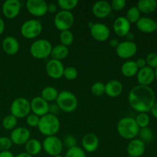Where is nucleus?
Instances as JSON below:
<instances>
[{
	"label": "nucleus",
	"mask_w": 157,
	"mask_h": 157,
	"mask_svg": "<svg viewBox=\"0 0 157 157\" xmlns=\"http://www.w3.org/2000/svg\"><path fill=\"white\" fill-rule=\"evenodd\" d=\"M130 107L138 113H148L156 102L155 92L150 86H135L128 94Z\"/></svg>",
	"instance_id": "obj_1"
},
{
	"label": "nucleus",
	"mask_w": 157,
	"mask_h": 157,
	"mask_svg": "<svg viewBox=\"0 0 157 157\" xmlns=\"http://www.w3.org/2000/svg\"><path fill=\"white\" fill-rule=\"evenodd\" d=\"M117 129L121 137L130 140L135 139L138 136L140 131V127L134 118L129 117L121 118L118 121Z\"/></svg>",
	"instance_id": "obj_2"
},
{
	"label": "nucleus",
	"mask_w": 157,
	"mask_h": 157,
	"mask_svg": "<svg viewBox=\"0 0 157 157\" xmlns=\"http://www.w3.org/2000/svg\"><path fill=\"white\" fill-rule=\"evenodd\" d=\"M61 127L60 121L55 115L48 113L40 117L38 129L40 133L45 136H55Z\"/></svg>",
	"instance_id": "obj_3"
},
{
	"label": "nucleus",
	"mask_w": 157,
	"mask_h": 157,
	"mask_svg": "<svg viewBox=\"0 0 157 157\" xmlns=\"http://www.w3.org/2000/svg\"><path fill=\"white\" fill-rule=\"evenodd\" d=\"M56 104L58 108L65 113H72L78 106L77 97L69 90H61L56 99Z\"/></svg>",
	"instance_id": "obj_4"
},
{
	"label": "nucleus",
	"mask_w": 157,
	"mask_h": 157,
	"mask_svg": "<svg viewBox=\"0 0 157 157\" xmlns=\"http://www.w3.org/2000/svg\"><path fill=\"white\" fill-rule=\"evenodd\" d=\"M52 43L47 39L35 40L30 46V53L36 59H44L50 56L52 50Z\"/></svg>",
	"instance_id": "obj_5"
},
{
	"label": "nucleus",
	"mask_w": 157,
	"mask_h": 157,
	"mask_svg": "<svg viewBox=\"0 0 157 157\" xmlns=\"http://www.w3.org/2000/svg\"><path fill=\"white\" fill-rule=\"evenodd\" d=\"M42 25L38 19H29L22 23L20 28L21 35L26 39H35L42 32Z\"/></svg>",
	"instance_id": "obj_6"
},
{
	"label": "nucleus",
	"mask_w": 157,
	"mask_h": 157,
	"mask_svg": "<svg viewBox=\"0 0 157 157\" xmlns=\"http://www.w3.org/2000/svg\"><path fill=\"white\" fill-rule=\"evenodd\" d=\"M10 111L17 119L26 118L31 112L30 101L25 98H15L11 104Z\"/></svg>",
	"instance_id": "obj_7"
},
{
	"label": "nucleus",
	"mask_w": 157,
	"mask_h": 157,
	"mask_svg": "<svg viewBox=\"0 0 157 157\" xmlns=\"http://www.w3.org/2000/svg\"><path fill=\"white\" fill-rule=\"evenodd\" d=\"M75 22V16L71 12L61 10L57 12L54 18V25L59 31L70 30Z\"/></svg>",
	"instance_id": "obj_8"
},
{
	"label": "nucleus",
	"mask_w": 157,
	"mask_h": 157,
	"mask_svg": "<svg viewBox=\"0 0 157 157\" xmlns=\"http://www.w3.org/2000/svg\"><path fill=\"white\" fill-rule=\"evenodd\" d=\"M41 144L44 152L52 156L61 155L64 148L63 142L56 136H46Z\"/></svg>",
	"instance_id": "obj_9"
},
{
	"label": "nucleus",
	"mask_w": 157,
	"mask_h": 157,
	"mask_svg": "<svg viewBox=\"0 0 157 157\" xmlns=\"http://www.w3.org/2000/svg\"><path fill=\"white\" fill-rule=\"evenodd\" d=\"M27 11L35 17H42L48 13V3L44 0H27Z\"/></svg>",
	"instance_id": "obj_10"
},
{
	"label": "nucleus",
	"mask_w": 157,
	"mask_h": 157,
	"mask_svg": "<svg viewBox=\"0 0 157 157\" xmlns=\"http://www.w3.org/2000/svg\"><path fill=\"white\" fill-rule=\"evenodd\" d=\"M90 35L96 41L102 42L109 39L110 31L108 26L102 22L93 23L90 27Z\"/></svg>",
	"instance_id": "obj_11"
},
{
	"label": "nucleus",
	"mask_w": 157,
	"mask_h": 157,
	"mask_svg": "<svg viewBox=\"0 0 157 157\" xmlns=\"http://www.w3.org/2000/svg\"><path fill=\"white\" fill-rule=\"evenodd\" d=\"M137 52V45L133 41H124L119 43L116 48V53L119 58L128 59L132 58Z\"/></svg>",
	"instance_id": "obj_12"
},
{
	"label": "nucleus",
	"mask_w": 157,
	"mask_h": 157,
	"mask_svg": "<svg viewBox=\"0 0 157 157\" xmlns=\"http://www.w3.org/2000/svg\"><path fill=\"white\" fill-rule=\"evenodd\" d=\"M21 5L18 0H6L3 2L2 11L6 18L13 19L19 15Z\"/></svg>",
	"instance_id": "obj_13"
},
{
	"label": "nucleus",
	"mask_w": 157,
	"mask_h": 157,
	"mask_svg": "<svg viewBox=\"0 0 157 157\" xmlns=\"http://www.w3.org/2000/svg\"><path fill=\"white\" fill-rule=\"evenodd\" d=\"M31 139V133L26 127H15L12 130L10 135V140L12 144L18 146L25 145Z\"/></svg>",
	"instance_id": "obj_14"
},
{
	"label": "nucleus",
	"mask_w": 157,
	"mask_h": 157,
	"mask_svg": "<svg viewBox=\"0 0 157 157\" xmlns=\"http://www.w3.org/2000/svg\"><path fill=\"white\" fill-rule=\"evenodd\" d=\"M31 111L39 117L49 113V104L41 96L35 97L30 101Z\"/></svg>",
	"instance_id": "obj_15"
},
{
	"label": "nucleus",
	"mask_w": 157,
	"mask_h": 157,
	"mask_svg": "<svg viewBox=\"0 0 157 157\" xmlns=\"http://www.w3.org/2000/svg\"><path fill=\"white\" fill-rule=\"evenodd\" d=\"M65 67L61 61L50 59L46 64L45 70L47 75L53 79H59L62 78Z\"/></svg>",
	"instance_id": "obj_16"
},
{
	"label": "nucleus",
	"mask_w": 157,
	"mask_h": 157,
	"mask_svg": "<svg viewBox=\"0 0 157 157\" xmlns=\"http://www.w3.org/2000/svg\"><path fill=\"white\" fill-rule=\"evenodd\" d=\"M130 28L131 24L125 16L117 17L113 21V32L118 37H126V35L130 32Z\"/></svg>",
	"instance_id": "obj_17"
},
{
	"label": "nucleus",
	"mask_w": 157,
	"mask_h": 157,
	"mask_svg": "<svg viewBox=\"0 0 157 157\" xmlns=\"http://www.w3.org/2000/svg\"><path fill=\"white\" fill-rule=\"evenodd\" d=\"M112 12L110 3L107 1H98L92 6V13L96 18H107Z\"/></svg>",
	"instance_id": "obj_18"
},
{
	"label": "nucleus",
	"mask_w": 157,
	"mask_h": 157,
	"mask_svg": "<svg viewBox=\"0 0 157 157\" xmlns=\"http://www.w3.org/2000/svg\"><path fill=\"white\" fill-rule=\"evenodd\" d=\"M136 80L140 85H150L155 80L154 69L151 68L148 66L139 69L137 75H136Z\"/></svg>",
	"instance_id": "obj_19"
},
{
	"label": "nucleus",
	"mask_w": 157,
	"mask_h": 157,
	"mask_svg": "<svg viewBox=\"0 0 157 157\" xmlns=\"http://www.w3.org/2000/svg\"><path fill=\"white\" fill-rule=\"evenodd\" d=\"M146 150V144L140 139H133L127 144V151L128 156L132 157H140Z\"/></svg>",
	"instance_id": "obj_20"
},
{
	"label": "nucleus",
	"mask_w": 157,
	"mask_h": 157,
	"mask_svg": "<svg viewBox=\"0 0 157 157\" xmlns=\"http://www.w3.org/2000/svg\"><path fill=\"white\" fill-rule=\"evenodd\" d=\"M82 149L87 153H94L99 147V139L94 133H89L84 135L81 140Z\"/></svg>",
	"instance_id": "obj_21"
},
{
	"label": "nucleus",
	"mask_w": 157,
	"mask_h": 157,
	"mask_svg": "<svg viewBox=\"0 0 157 157\" xmlns=\"http://www.w3.org/2000/svg\"><path fill=\"white\" fill-rule=\"evenodd\" d=\"M2 48L5 53L8 55H15L19 51V42L15 37L7 36L2 42Z\"/></svg>",
	"instance_id": "obj_22"
},
{
	"label": "nucleus",
	"mask_w": 157,
	"mask_h": 157,
	"mask_svg": "<svg viewBox=\"0 0 157 157\" xmlns=\"http://www.w3.org/2000/svg\"><path fill=\"white\" fill-rule=\"evenodd\" d=\"M136 25L138 30L144 33L150 34L156 31V21L149 17H141Z\"/></svg>",
	"instance_id": "obj_23"
},
{
	"label": "nucleus",
	"mask_w": 157,
	"mask_h": 157,
	"mask_svg": "<svg viewBox=\"0 0 157 157\" xmlns=\"http://www.w3.org/2000/svg\"><path fill=\"white\" fill-rule=\"evenodd\" d=\"M123 84L118 80H111L105 84V94L110 98H117L122 94Z\"/></svg>",
	"instance_id": "obj_24"
},
{
	"label": "nucleus",
	"mask_w": 157,
	"mask_h": 157,
	"mask_svg": "<svg viewBox=\"0 0 157 157\" xmlns=\"http://www.w3.org/2000/svg\"><path fill=\"white\" fill-rule=\"evenodd\" d=\"M121 71L124 76L127 78H132V77L136 76L139 68L134 61H127L122 64Z\"/></svg>",
	"instance_id": "obj_25"
},
{
	"label": "nucleus",
	"mask_w": 157,
	"mask_h": 157,
	"mask_svg": "<svg viewBox=\"0 0 157 157\" xmlns=\"http://www.w3.org/2000/svg\"><path fill=\"white\" fill-rule=\"evenodd\" d=\"M25 152L31 156H37L42 150V144L38 140L30 139L25 144Z\"/></svg>",
	"instance_id": "obj_26"
},
{
	"label": "nucleus",
	"mask_w": 157,
	"mask_h": 157,
	"mask_svg": "<svg viewBox=\"0 0 157 157\" xmlns=\"http://www.w3.org/2000/svg\"><path fill=\"white\" fill-rule=\"evenodd\" d=\"M136 7L140 12L144 14H150L157 9V1L156 0H140Z\"/></svg>",
	"instance_id": "obj_27"
},
{
	"label": "nucleus",
	"mask_w": 157,
	"mask_h": 157,
	"mask_svg": "<svg viewBox=\"0 0 157 157\" xmlns=\"http://www.w3.org/2000/svg\"><path fill=\"white\" fill-rule=\"evenodd\" d=\"M69 55V49L67 46H64L63 44H60L58 45H55L52 48V52H51L50 56L52 57V59L61 61L67 57Z\"/></svg>",
	"instance_id": "obj_28"
},
{
	"label": "nucleus",
	"mask_w": 157,
	"mask_h": 157,
	"mask_svg": "<svg viewBox=\"0 0 157 157\" xmlns=\"http://www.w3.org/2000/svg\"><path fill=\"white\" fill-rule=\"evenodd\" d=\"M58 94L59 92L55 87H52V86H47L41 90V97L48 103L52 102L54 101H56Z\"/></svg>",
	"instance_id": "obj_29"
},
{
	"label": "nucleus",
	"mask_w": 157,
	"mask_h": 157,
	"mask_svg": "<svg viewBox=\"0 0 157 157\" xmlns=\"http://www.w3.org/2000/svg\"><path fill=\"white\" fill-rule=\"evenodd\" d=\"M140 14L141 12H140V10L136 6H132L127 10L125 17L130 24L131 23H136L138 20L141 18Z\"/></svg>",
	"instance_id": "obj_30"
},
{
	"label": "nucleus",
	"mask_w": 157,
	"mask_h": 157,
	"mask_svg": "<svg viewBox=\"0 0 157 157\" xmlns=\"http://www.w3.org/2000/svg\"><path fill=\"white\" fill-rule=\"evenodd\" d=\"M59 39L61 44L68 47L74 42L75 37H74V34L72 33V32H71L70 30H66L60 32Z\"/></svg>",
	"instance_id": "obj_31"
},
{
	"label": "nucleus",
	"mask_w": 157,
	"mask_h": 157,
	"mask_svg": "<svg viewBox=\"0 0 157 157\" xmlns=\"http://www.w3.org/2000/svg\"><path fill=\"white\" fill-rule=\"evenodd\" d=\"M138 136H140V140H141L143 142L149 143L153 140V138H154V133H153V130L147 127L140 129Z\"/></svg>",
	"instance_id": "obj_32"
},
{
	"label": "nucleus",
	"mask_w": 157,
	"mask_h": 157,
	"mask_svg": "<svg viewBox=\"0 0 157 157\" xmlns=\"http://www.w3.org/2000/svg\"><path fill=\"white\" fill-rule=\"evenodd\" d=\"M17 123H18V119L10 113L5 117L3 119L2 127L7 130H12L16 127Z\"/></svg>",
	"instance_id": "obj_33"
},
{
	"label": "nucleus",
	"mask_w": 157,
	"mask_h": 157,
	"mask_svg": "<svg viewBox=\"0 0 157 157\" xmlns=\"http://www.w3.org/2000/svg\"><path fill=\"white\" fill-rule=\"evenodd\" d=\"M78 0H58V6L61 9V10L69 11L75 9L78 6Z\"/></svg>",
	"instance_id": "obj_34"
},
{
	"label": "nucleus",
	"mask_w": 157,
	"mask_h": 157,
	"mask_svg": "<svg viewBox=\"0 0 157 157\" xmlns=\"http://www.w3.org/2000/svg\"><path fill=\"white\" fill-rule=\"evenodd\" d=\"M134 119L140 129L148 127L150 121V117L147 113H139Z\"/></svg>",
	"instance_id": "obj_35"
},
{
	"label": "nucleus",
	"mask_w": 157,
	"mask_h": 157,
	"mask_svg": "<svg viewBox=\"0 0 157 157\" xmlns=\"http://www.w3.org/2000/svg\"><path fill=\"white\" fill-rule=\"evenodd\" d=\"M64 157H86V153L81 147L75 146L71 148L67 149Z\"/></svg>",
	"instance_id": "obj_36"
},
{
	"label": "nucleus",
	"mask_w": 157,
	"mask_h": 157,
	"mask_svg": "<svg viewBox=\"0 0 157 157\" xmlns=\"http://www.w3.org/2000/svg\"><path fill=\"white\" fill-rule=\"evenodd\" d=\"M90 90H91L92 94L94 95H95V96H101L104 94H105V84H104L103 82H101V81L95 82L91 86Z\"/></svg>",
	"instance_id": "obj_37"
},
{
	"label": "nucleus",
	"mask_w": 157,
	"mask_h": 157,
	"mask_svg": "<svg viewBox=\"0 0 157 157\" xmlns=\"http://www.w3.org/2000/svg\"><path fill=\"white\" fill-rule=\"evenodd\" d=\"M78 76V71L74 67H67L64 68L63 77L68 81H73L75 80Z\"/></svg>",
	"instance_id": "obj_38"
},
{
	"label": "nucleus",
	"mask_w": 157,
	"mask_h": 157,
	"mask_svg": "<svg viewBox=\"0 0 157 157\" xmlns=\"http://www.w3.org/2000/svg\"><path fill=\"white\" fill-rule=\"evenodd\" d=\"M147 66L155 69L157 67V53L156 52H151L147 55V58H145Z\"/></svg>",
	"instance_id": "obj_39"
},
{
	"label": "nucleus",
	"mask_w": 157,
	"mask_h": 157,
	"mask_svg": "<svg viewBox=\"0 0 157 157\" xmlns=\"http://www.w3.org/2000/svg\"><path fill=\"white\" fill-rule=\"evenodd\" d=\"M12 142L10 138L6 136L0 137V151H9L12 146Z\"/></svg>",
	"instance_id": "obj_40"
},
{
	"label": "nucleus",
	"mask_w": 157,
	"mask_h": 157,
	"mask_svg": "<svg viewBox=\"0 0 157 157\" xmlns=\"http://www.w3.org/2000/svg\"><path fill=\"white\" fill-rule=\"evenodd\" d=\"M26 124L31 127H38V123H39L40 117L34 113H29L26 117Z\"/></svg>",
	"instance_id": "obj_41"
},
{
	"label": "nucleus",
	"mask_w": 157,
	"mask_h": 157,
	"mask_svg": "<svg viewBox=\"0 0 157 157\" xmlns=\"http://www.w3.org/2000/svg\"><path fill=\"white\" fill-rule=\"evenodd\" d=\"M127 5V2L125 0H113L110 2L112 10L115 11H121L125 8Z\"/></svg>",
	"instance_id": "obj_42"
},
{
	"label": "nucleus",
	"mask_w": 157,
	"mask_h": 157,
	"mask_svg": "<svg viewBox=\"0 0 157 157\" xmlns=\"http://www.w3.org/2000/svg\"><path fill=\"white\" fill-rule=\"evenodd\" d=\"M77 144V140L75 139V136H67L65 138H64V145H65L67 148H71V147H75Z\"/></svg>",
	"instance_id": "obj_43"
},
{
	"label": "nucleus",
	"mask_w": 157,
	"mask_h": 157,
	"mask_svg": "<svg viewBox=\"0 0 157 157\" xmlns=\"http://www.w3.org/2000/svg\"><path fill=\"white\" fill-rule=\"evenodd\" d=\"M135 62H136V66H137L138 68L139 69H141V68H143V67H144L147 66V62H146L145 58H138V59L136 60Z\"/></svg>",
	"instance_id": "obj_44"
},
{
	"label": "nucleus",
	"mask_w": 157,
	"mask_h": 157,
	"mask_svg": "<svg viewBox=\"0 0 157 157\" xmlns=\"http://www.w3.org/2000/svg\"><path fill=\"white\" fill-rule=\"evenodd\" d=\"M58 9V6L55 3H50L48 4V12L49 13H55Z\"/></svg>",
	"instance_id": "obj_45"
},
{
	"label": "nucleus",
	"mask_w": 157,
	"mask_h": 157,
	"mask_svg": "<svg viewBox=\"0 0 157 157\" xmlns=\"http://www.w3.org/2000/svg\"><path fill=\"white\" fill-rule=\"evenodd\" d=\"M58 107L57 106V104H55V105H53V104H49V113H52V114H54L55 115V113L58 112Z\"/></svg>",
	"instance_id": "obj_46"
},
{
	"label": "nucleus",
	"mask_w": 157,
	"mask_h": 157,
	"mask_svg": "<svg viewBox=\"0 0 157 157\" xmlns=\"http://www.w3.org/2000/svg\"><path fill=\"white\" fill-rule=\"evenodd\" d=\"M119 43H120V41H118L117 38H112V39H110V41H109V44H110V45L115 49L117 48V47L118 46Z\"/></svg>",
	"instance_id": "obj_47"
},
{
	"label": "nucleus",
	"mask_w": 157,
	"mask_h": 157,
	"mask_svg": "<svg viewBox=\"0 0 157 157\" xmlns=\"http://www.w3.org/2000/svg\"><path fill=\"white\" fill-rule=\"evenodd\" d=\"M0 157H15L13 153L11 151H2L0 152Z\"/></svg>",
	"instance_id": "obj_48"
},
{
	"label": "nucleus",
	"mask_w": 157,
	"mask_h": 157,
	"mask_svg": "<svg viewBox=\"0 0 157 157\" xmlns=\"http://www.w3.org/2000/svg\"><path fill=\"white\" fill-rule=\"evenodd\" d=\"M150 112H151L153 117H154L155 118H156L157 119V101L156 102H155V104H153V107L151 108Z\"/></svg>",
	"instance_id": "obj_49"
},
{
	"label": "nucleus",
	"mask_w": 157,
	"mask_h": 157,
	"mask_svg": "<svg viewBox=\"0 0 157 157\" xmlns=\"http://www.w3.org/2000/svg\"><path fill=\"white\" fill-rule=\"evenodd\" d=\"M5 30V22L2 18H0V35L3 33Z\"/></svg>",
	"instance_id": "obj_50"
},
{
	"label": "nucleus",
	"mask_w": 157,
	"mask_h": 157,
	"mask_svg": "<svg viewBox=\"0 0 157 157\" xmlns=\"http://www.w3.org/2000/svg\"><path fill=\"white\" fill-rule=\"evenodd\" d=\"M126 38H127V41H133V39L134 38V35H133L132 32H129L127 35H126Z\"/></svg>",
	"instance_id": "obj_51"
},
{
	"label": "nucleus",
	"mask_w": 157,
	"mask_h": 157,
	"mask_svg": "<svg viewBox=\"0 0 157 157\" xmlns=\"http://www.w3.org/2000/svg\"><path fill=\"white\" fill-rule=\"evenodd\" d=\"M15 157H33L31 155H29V153H27L26 152H23V153H18L17 156H15Z\"/></svg>",
	"instance_id": "obj_52"
},
{
	"label": "nucleus",
	"mask_w": 157,
	"mask_h": 157,
	"mask_svg": "<svg viewBox=\"0 0 157 157\" xmlns=\"http://www.w3.org/2000/svg\"><path fill=\"white\" fill-rule=\"evenodd\" d=\"M154 73H155V79L157 80V67L154 69Z\"/></svg>",
	"instance_id": "obj_53"
},
{
	"label": "nucleus",
	"mask_w": 157,
	"mask_h": 157,
	"mask_svg": "<svg viewBox=\"0 0 157 157\" xmlns=\"http://www.w3.org/2000/svg\"><path fill=\"white\" fill-rule=\"evenodd\" d=\"M52 157H63V156H61V155H58V156H52Z\"/></svg>",
	"instance_id": "obj_54"
},
{
	"label": "nucleus",
	"mask_w": 157,
	"mask_h": 157,
	"mask_svg": "<svg viewBox=\"0 0 157 157\" xmlns=\"http://www.w3.org/2000/svg\"><path fill=\"white\" fill-rule=\"evenodd\" d=\"M127 157H132V156H127Z\"/></svg>",
	"instance_id": "obj_55"
}]
</instances>
